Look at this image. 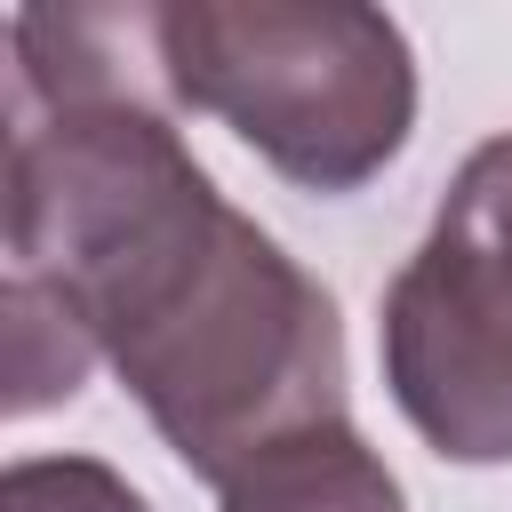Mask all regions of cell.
<instances>
[{"label": "cell", "mask_w": 512, "mask_h": 512, "mask_svg": "<svg viewBox=\"0 0 512 512\" xmlns=\"http://www.w3.org/2000/svg\"><path fill=\"white\" fill-rule=\"evenodd\" d=\"M8 40H16V104H96V96L176 104L160 56V8H24Z\"/></svg>", "instance_id": "cell-4"}, {"label": "cell", "mask_w": 512, "mask_h": 512, "mask_svg": "<svg viewBox=\"0 0 512 512\" xmlns=\"http://www.w3.org/2000/svg\"><path fill=\"white\" fill-rule=\"evenodd\" d=\"M0 512H152L96 456H16L0 472Z\"/></svg>", "instance_id": "cell-8"}, {"label": "cell", "mask_w": 512, "mask_h": 512, "mask_svg": "<svg viewBox=\"0 0 512 512\" xmlns=\"http://www.w3.org/2000/svg\"><path fill=\"white\" fill-rule=\"evenodd\" d=\"M160 56L184 112L304 192H360L416 128L408 32L360 0H168Z\"/></svg>", "instance_id": "cell-2"}, {"label": "cell", "mask_w": 512, "mask_h": 512, "mask_svg": "<svg viewBox=\"0 0 512 512\" xmlns=\"http://www.w3.org/2000/svg\"><path fill=\"white\" fill-rule=\"evenodd\" d=\"M216 512H408L392 464L360 440V424H312L216 488Z\"/></svg>", "instance_id": "cell-5"}, {"label": "cell", "mask_w": 512, "mask_h": 512, "mask_svg": "<svg viewBox=\"0 0 512 512\" xmlns=\"http://www.w3.org/2000/svg\"><path fill=\"white\" fill-rule=\"evenodd\" d=\"M384 384L416 440L448 464H512V272L424 232L384 288Z\"/></svg>", "instance_id": "cell-3"}, {"label": "cell", "mask_w": 512, "mask_h": 512, "mask_svg": "<svg viewBox=\"0 0 512 512\" xmlns=\"http://www.w3.org/2000/svg\"><path fill=\"white\" fill-rule=\"evenodd\" d=\"M56 296L80 304L128 400L208 488L312 424H344L328 288L216 184Z\"/></svg>", "instance_id": "cell-1"}, {"label": "cell", "mask_w": 512, "mask_h": 512, "mask_svg": "<svg viewBox=\"0 0 512 512\" xmlns=\"http://www.w3.org/2000/svg\"><path fill=\"white\" fill-rule=\"evenodd\" d=\"M0 320H8V416H40V408L72 400L88 384V368L104 360L96 328L80 320V304H64L40 280H16L8 272Z\"/></svg>", "instance_id": "cell-6"}, {"label": "cell", "mask_w": 512, "mask_h": 512, "mask_svg": "<svg viewBox=\"0 0 512 512\" xmlns=\"http://www.w3.org/2000/svg\"><path fill=\"white\" fill-rule=\"evenodd\" d=\"M432 224L456 232L464 248H480L488 264L512 272V128L464 152V168L448 176V200H440Z\"/></svg>", "instance_id": "cell-7"}]
</instances>
